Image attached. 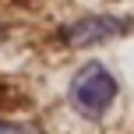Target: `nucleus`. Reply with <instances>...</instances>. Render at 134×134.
<instances>
[{"mask_svg": "<svg viewBox=\"0 0 134 134\" xmlns=\"http://www.w3.org/2000/svg\"><path fill=\"white\" fill-rule=\"evenodd\" d=\"M4 32H7V28H4V18H0V39H4Z\"/></svg>", "mask_w": 134, "mask_h": 134, "instance_id": "obj_4", "label": "nucleus"}, {"mask_svg": "<svg viewBox=\"0 0 134 134\" xmlns=\"http://www.w3.org/2000/svg\"><path fill=\"white\" fill-rule=\"evenodd\" d=\"M67 95H71V106L78 109L85 120H99V116L109 113V106H113V99H116V78L109 74L106 64L88 60V64H81L78 74L71 78Z\"/></svg>", "mask_w": 134, "mask_h": 134, "instance_id": "obj_1", "label": "nucleus"}, {"mask_svg": "<svg viewBox=\"0 0 134 134\" xmlns=\"http://www.w3.org/2000/svg\"><path fill=\"white\" fill-rule=\"evenodd\" d=\"M0 134H32L28 127H21V124H11V120H0Z\"/></svg>", "mask_w": 134, "mask_h": 134, "instance_id": "obj_3", "label": "nucleus"}, {"mask_svg": "<svg viewBox=\"0 0 134 134\" xmlns=\"http://www.w3.org/2000/svg\"><path fill=\"white\" fill-rule=\"evenodd\" d=\"M131 28V21L120 18H106V14H92V18H78L74 25L64 28V39L71 46H95L102 39H113V35H124Z\"/></svg>", "mask_w": 134, "mask_h": 134, "instance_id": "obj_2", "label": "nucleus"}]
</instances>
